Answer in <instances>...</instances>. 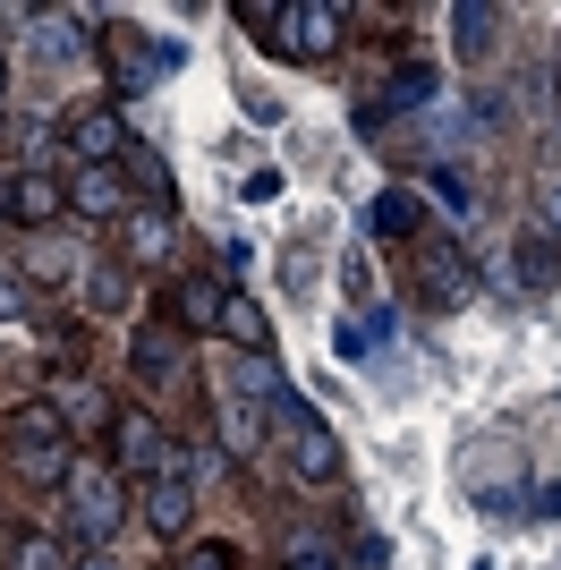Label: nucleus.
<instances>
[{
    "label": "nucleus",
    "mask_w": 561,
    "mask_h": 570,
    "mask_svg": "<svg viewBox=\"0 0 561 570\" xmlns=\"http://www.w3.org/2000/svg\"><path fill=\"white\" fill-rule=\"evenodd\" d=\"M273 426H280V443H289V469H298L306 485H332V476H341V443H332V426L298 401V392H289V383L273 392Z\"/></svg>",
    "instance_id": "nucleus-1"
},
{
    "label": "nucleus",
    "mask_w": 561,
    "mask_h": 570,
    "mask_svg": "<svg viewBox=\"0 0 561 570\" xmlns=\"http://www.w3.org/2000/svg\"><path fill=\"white\" fill-rule=\"evenodd\" d=\"M9 443H18V469L35 476V485H69V417L51 401H26V409H9Z\"/></svg>",
    "instance_id": "nucleus-2"
},
{
    "label": "nucleus",
    "mask_w": 561,
    "mask_h": 570,
    "mask_svg": "<svg viewBox=\"0 0 561 570\" xmlns=\"http://www.w3.org/2000/svg\"><path fill=\"white\" fill-rule=\"evenodd\" d=\"M60 494H69V520H77V537H86V546L119 537V476H111V469H86V460H77Z\"/></svg>",
    "instance_id": "nucleus-3"
},
{
    "label": "nucleus",
    "mask_w": 561,
    "mask_h": 570,
    "mask_svg": "<svg viewBox=\"0 0 561 570\" xmlns=\"http://www.w3.org/2000/svg\"><path fill=\"white\" fill-rule=\"evenodd\" d=\"M111 443H119V476H170L179 469V443H170L154 417H137V409L111 417Z\"/></svg>",
    "instance_id": "nucleus-4"
},
{
    "label": "nucleus",
    "mask_w": 561,
    "mask_h": 570,
    "mask_svg": "<svg viewBox=\"0 0 561 570\" xmlns=\"http://www.w3.org/2000/svg\"><path fill=\"white\" fill-rule=\"evenodd\" d=\"M60 137H69L77 170H111L119 154H128V128H119V111H102V102H94V111H69V128H60Z\"/></svg>",
    "instance_id": "nucleus-5"
},
{
    "label": "nucleus",
    "mask_w": 561,
    "mask_h": 570,
    "mask_svg": "<svg viewBox=\"0 0 561 570\" xmlns=\"http://www.w3.org/2000/svg\"><path fill=\"white\" fill-rule=\"evenodd\" d=\"M0 205H9L18 230H43V222L69 214V188H60L51 170H18V179H0Z\"/></svg>",
    "instance_id": "nucleus-6"
},
{
    "label": "nucleus",
    "mask_w": 561,
    "mask_h": 570,
    "mask_svg": "<svg viewBox=\"0 0 561 570\" xmlns=\"http://www.w3.org/2000/svg\"><path fill=\"white\" fill-rule=\"evenodd\" d=\"M273 43L289 51V60H324V51L341 43V9H315V0H306V9H280Z\"/></svg>",
    "instance_id": "nucleus-7"
},
{
    "label": "nucleus",
    "mask_w": 561,
    "mask_h": 570,
    "mask_svg": "<svg viewBox=\"0 0 561 570\" xmlns=\"http://www.w3.org/2000/svg\"><path fill=\"white\" fill-rule=\"evenodd\" d=\"M170 307H179V324H187V333H213V324H222V307H230V289L213 282V273H187Z\"/></svg>",
    "instance_id": "nucleus-8"
},
{
    "label": "nucleus",
    "mask_w": 561,
    "mask_h": 570,
    "mask_svg": "<svg viewBox=\"0 0 561 570\" xmlns=\"http://www.w3.org/2000/svg\"><path fill=\"white\" fill-rule=\"evenodd\" d=\"M145 520H154V537H179L187 520H196V494H187V476H154V494H145Z\"/></svg>",
    "instance_id": "nucleus-9"
},
{
    "label": "nucleus",
    "mask_w": 561,
    "mask_h": 570,
    "mask_svg": "<svg viewBox=\"0 0 561 570\" xmlns=\"http://www.w3.org/2000/svg\"><path fill=\"white\" fill-rule=\"evenodd\" d=\"M128 357H137V375L170 383V375H179V366H187V341L170 333V324H145V333H137V350H128Z\"/></svg>",
    "instance_id": "nucleus-10"
},
{
    "label": "nucleus",
    "mask_w": 561,
    "mask_h": 570,
    "mask_svg": "<svg viewBox=\"0 0 561 570\" xmlns=\"http://www.w3.org/2000/svg\"><path fill=\"white\" fill-rule=\"evenodd\" d=\"M425 298H434V307H468V298H476V282H468V264L451 256V247H425Z\"/></svg>",
    "instance_id": "nucleus-11"
},
{
    "label": "nucleus",
    "mask_w": 561,
    "mask_h": 570,
    "mask_svg": "<svg viewBox=\"0 0 561 570\" xmlns=\"http://www.w3.org/2000/svg\"><path fill=\"white\" fill-rule=\"evenodd\" d=\"M519 282H528V289L561 282V238L553 230H519Z\"/></svg>",
    "instance_id": "nucleus-12"
},
{
    "label": "nucleus",
    "mask_w": 561,
    "mask_h": 570,
    "mask_svg": "<svg viewBox=\"0 0 561 570\" xmlns=\"http://www.w3.org/2000/svg\"><path fill=\"white\" fill-rule=\"evenodd\" d=\"M77 214H94V222H111V214H128V188H119V170H77Z\"/></svg>",
    "instance_id": "nucleus-13"
},
{
    "label": "nucleus",
    "mask_w": 561,
    "mask_h": 570,
    "mask_svg": "<svg viewBox=\"0 0 561 570\" xmlns=\"http://www.w3.org/2000/svg\"><path fill=\"white\" fill-rule=\"evenodd\" d=\"M222 333H230L247 357L273 350V324H264V307H256V298H238V289H230V307H222Z\"/></svg>",
    "instance_id": "nucleus-14"
},
{
    "label": "nucleus",
    "mask_w": 561,
    "mask_h": 570,
    "mask_svg": "<svg viewBox=\"0 0 561 570\" xmlns=\"http://www.w3.org/2000/svg\"><path fill=\"white\" fill-rule=\"evenodd\" d=\"M493 26H502V18H493V9H476V0H460V9H451V35H460L468 60H485V51H493Z\"/></svg>",
    "instance_id": "nucleus-15"
},
{
    "label": "nucleus",
    "mask_w": 561,
    "mask_h": 570,
    "mask_svg": "<svg viewBox=\"0 0 561 570\" xmlns=\"http://www.w3.org/2000/svg\"><path fill=\"white\" fill-rule=\"evenodd\" d=\"M264 417H273V409H256V401H222V434H230V452H256Z\"/></svg>",
    "instance_id": "nucleus-16"
},
{
    "label": "nucleus",
    "mask_w": 561,
    "mask_h": 570,
    "mask_svg": "<svg viewBox=\"0 0 561 570\" xmlns=\"http://www.w3.org/2000/svg\"><path fill=\"white\" fill-rule=\"evenodd\" d=\"M119 163H128V179H137V188L154 196V205H170V170H163V154H154V145H128Z\"/></svg>",
    "instance_id": "nucleus-17"
},
{
    "label": "nucleus",
    "mask_w": 561,
    "mask_h": 570,
    "mask_svg": "<svg viewBox=\"0 0 561 570\" xmlns=\"http://www.w3.org/2000/svg\"><path fill=\"white\" fill-rule=\"evenodd\" d=\"M60 417H69V426H111V401H102V392H94V383H69V392H60Z\"/></svg>",
    "instance_id": "nucleus-18"
},
{
    "label": "nucleus",
    "mask_w": 561,
    "mask_h": 570,
    "mask_svg": "<svg viewBox=\"0 0 561 570\" xmlns=\"http://www.w3.org/2000/svg\"><path fill=\"white\" fill-rule=\"evenodd\" d=\"M128 256H170V214H128Z\"/></svg>",
    "instance_id": "nucleus-19"
},
{
    "label": "nucleus",
    "mask_w": 561,
    "mask_h": 570,
    "mask_svg": "<svg viewBox=\"0 0 561 570\" xmlns=\"http://www.w3.org/2000/svg\"><path fill=\"white\" fill-rule=\"evenodd\" d=\"M86 298L102 315H128V273H119V264H94V273H86Z\"/></svg>",
    "instance_id": "nucleus-20"
},
{
    "label": "nucleus",
    "mask_w": 561,
    "mask_h": 570,
    "mask_svg": "<svg viewBox=\"0 0 561 570\" xmlns=\"http://www.w3.org/2000/svg\"><path fill=\"white\" fill-rule=\"evenodd\" d=\"M9 570H69V553H60V537H18Z\"/></svg>",
    "instance_id": "nucleus-21"
},
{
    "label": "nucleus",
    "mask_w": 561,
    "mask_h": 570,
    "mask_svg": "<svg viewBox=\"0 0 561 570\" xmlns=\"http://www.w3.org/2000/svg\"><path fill=\"white\" fill-rule=\"evenodd\" d=\"M383 333H392V315H366V324H341V333H332V350H341V357H366Z\"/></svg>",
    "instance_id": "nucleus-22"
},
{
    "label": "nucleus",
    "mask_w": 561,
    "mask_h": 570,
    "mask_svg": "<svg viewBox=\"0 0 561 570\" xmlns=\"http://www.w3.org/2000/svg\"><path fill=\"white\" fill-rule=\"evenodd\" d=\"M409 214H417V196H409V188H392L383 205H374V238H400V230H409Z\"/></svg>",
    "instance_id": "nucleus-23"
},
{
    "label": "nucleus",
    "mask_w": 561,
    "mask_h": 570,
    "mask_svg": "<svg viewBox=\"0 0 561 570\" xmlns=\"http://www.w3.org/2000/svg\"><path fill=\"white\" fill-rule=\"evenodd\" d=\"M26 273H35V282H60V273H69V247H26Z\"/></svg>",
    "instance_id": "nucleus-24"
},
{
    "label": "nucleus",
    "mask_w": 561,
    "mask_h": 570,
    "mask_svg": "<svg viewBox=\"0 0 561 570\" xmlns=\"http://www.w3.org/2000/svg\"><path fill=\"white\" fill-rule=\"evenodd\" d=\"M179 570H238V553H230V546H187Z\"/></svg>",
    "instance_id": "nucleus-25"
},
{
    "label": "nucleus",
    "mask_w": 561,
    "mask_h": 570,
    "mask_svg": "<svg viewBox=\"0 0 561 570\" xmlns=\"http://www.w3.org/2000/svg\"><path fill=\"white\" fill-rule=\"evenodd\" d=\"M289 570H341V562H332V546H315V537H306V546H289Z\"/></svg>",
    "instance_id": "nucleus-26"
},
{
    "label": "nucleus",
    "mask_w": 561,
    "mask_h": 570,
    "mask_svg": "<svg viewBox=\"0 0 561 570\" xmlns=\"http://www.w3.org/2000/svg\"><path fill=\"white\" fill-rule=\"evenodd\" d=\"M434 196H443V205H468V179H460V170L443 163V170H434Z\"/></svg>",
    "instance_id": "nucleus-27"
},
{
    "label": "nucleus",
    "mask_w": 561,
    "mask_h": 570,
    "mask_svg": "<svg viewBox=\"0 0 561 570\" xmlns=\"http://www.w3.org/2000/svg\"><path fill=\"white\" fill-rule=\"evenodd\" d=\"M18 307H26V289H18V282H0V315H18Z\"/></svg>",
    "instance_id": "nucleus-28"
},
{
    "label": "nucleus",
    "mask_w": 561,
    "mask_h": 570,
    "mask_svg": "<svg viewBox=\"0 0 561 570\" xmlns=\"http://www.w3.org/2000/svg\"><path fill=\"white\" fill-rule=\"evenodd\" d=\"M544 214H553V230H561V188H553V196H544Z\"/></svg>",
    "instance_id": "nucleus-29"
},
{
    "label": "nucleus",
    "mask_w": 561,
    "mask_h": 570,
    "mask_svg": "<svg viewBox=\"0 0 561 570\" xmlns=\"http://www.w3.org/2000/svg\"><path fill=\"white\" fill-rule=\"evenodd\" d=\"M77 570H119V562H102V553H94V562H77Z\"/></svg>",
    "instance_id": "nucleus-30"
},
{
    "label": "nucleus",
    "mask_w": 561,
    "mask_h": 570,
    "mask_svg": "<svg viewBox=\"0 0 561 570\" xmlns=\"http://www.w3.org/2000/svg\"><path fill=\"white\" fill-rule=\"evenodd\" d=\"M0 95H9V69H0Z\"/></svg>",
    "instance_id": "nucleus-31"
}]
</instances>
